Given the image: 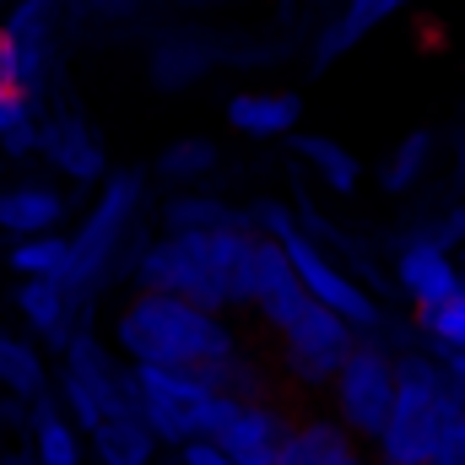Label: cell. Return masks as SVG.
I'll list each match as a JSON object with an SVG mask.
<instances>
[{"instance_id": "obj_1", "label": "cell", "mask_w": 465, "mask_h": 465, "mask_svg": "<svg viewBox=\"0 0 465 465\" xmlns=\"http://www.w3.org/2000/svg\"><path fill=\"white\" fill-rule=\"evenodd\" d=\"M254 228L223 232H152L130 249L124 282L146 292H179L223 314H249V260Z\"/></svg>"}, {"instance_id": "obj_2", "label": "cell", "mask_w": 465, "mask_h": 465, "mask_svg": "<svg viewBox=\"0 0 465 465\" xmlns=\"http://www.w3.org/2000/svg\"><path fill=\"white\" fill-rule=\"evenodd\" d=\"M109 341L130 362H168V368H217L223 357L243 347L238 314L206 309L179 292H146L130 287L109 320Z\"/></svg>"}, {"instance_id": "obj_3", "label": "cell", "mask_w": 465, "mask_h": 465, "mask_svg": "<svg viewBox=\"0 0 465 465\" xmlns=\"http://www.w3.org/2000/svg\"><path fill=\"white\" fill-rule=\"evenodd\" d=\"M141 212H146V173L141 168H114L93 190L82 223L71 228V271H65V287L82 298V309H93V298L109 287V276L130 265Z\"/></svg>"}, {"instance_id": "obj_4", "label": "cell", "mask_w": 465, "mask_h": 465, "mask_svg": "<svg viewBox=\"0 0 465 465\" xmlns=\"http://www.w3.org/2000/svg\"><path fill=\"white\" fill-rule=\"evenodd\" d=\"M135 411L163 439V450H184L190 439H217L232 411V395L212 384L206 368L135 362Z\"/></svg>"}, {"instance_id": "obj_5", "label": "cell", "mask_w": 465, "mask_h": 465, "mask_svg": "<svg viewBox=\"0 0 465 465\" xmlns=\"http://www.w3.org/2000/svg\"><path fill=\"white\" fill-rule=\"evenodd\" d=\"M357 341H362V331L351 325L347 314H336V309H325V303L309 298V309H303L282 336H271L265 347L276 357L282 390H287L298 406H320L325 390L336 384V373L347 368V357L357 351Z\"/></svg>"}, {"instance_id": "obj_6", "label": "cell", "mask_w": 465, "mask_h": 465, "mask_svg": "<svg viewBox=\"0 0 465 465\" xmlns=\"http://www.w3.org/2000/svg\"><path fill=\"white\" fill-rule=\"evenodd\" d=\"M395 401H401V347H390L384 336H362L336 384L325 390V406L351 439L373 444L395 417Z\"/></svg>"}, {"instance_id": "obj_7", "label": "cell", "mask_w": 465, "mask_h": 465, "mask_svg": "<svg viewBox=\"0 0 465 465\" xmlns=\"http://www.w3.org/2000/svg\"><path fill=\"white\" fill-rule=\"evenodd\" d=\"M65 0H11L0 16V33L16 60V87L49 98L60 76V33H65Z\"/></svg>"}, {"instance_id": "obj_8", "label": "cell", "mask_w": 465, "mask_h": 465, "mask_svg": "<svg viewBox=\"0 0 465 465\" xmlns=\"http://www.w3.org/2000/svg\"><path fill=\"white\" fill-rule=\"evenodd\" d=\"M303 309H309V287H303V276H298L287 243L260 232V238H254V260H249V314H243L249 331H254L260 341H271V336H282Z\"/></svg>"}, {"instance_id": "obj_9", "label": "cell", "mask_w": 465, "mask_h": 465, "mask_svg": "<svg viewBox=\"0 0 465 465\" xmlns=\"http://www.w3.org/2000/svg\"><path fill=\"white\" fill-rule=\"evenodd\" d=\"M38 163L49 168V179L71 184V190H98L114 168H109V146L104 135L87 124V114L76 104H54L44 109V146H38Z\"/></svg>"}, {"instance_id": "obj_10", "label": "cell", "mask_w": 465, "mask_h": 465, "mask_svg": "<svg viewBox=\"0 0 465 465\" xmlns=\"http://www.w3.org/2000/svg\"><path fill=\"white\" fill-rule=\"evenodd\" d=\"M223 65H238V38L206 33V27H163L146 44V82L157 93H184Z\"/></svg>"}, {"instance_id": "obj_11", "label": "cell", "mask_w": 465, "mask_h": 465, "mask_svg": "<svg viewBox=\"0 0 465 465\" xmlns=\"http://www.w3.org/2000/svg\"><path fill=\"white\" fill-rule=\"evenodd\" d=\"M298 417H303V406L287 390L282 395H265V401H232L228 422L217 428V444L238 465H282Z\"/></svg>"}, {"instance_id": "obj_12", "label": "cell", "mask_w": 465, "mask_h": 465, "mask_svg": "<svg viewBox=\"0 0 465 465\" xmlns=\"http://www.w3.org/2000/svg\"><path fill=\"white\" fill-rule=\"evenodd\" d=\"M390 287L411 303V309H428V303H444L460 292V254L422 238V232H406L390 254Z\"/></svg>"}, {"instance_id": "obj_13", "label": "cell", "mask_w": 465, "mask_h": 465, "mask_svg": "<svg viewBox=\"0 0 465 465\" xmlns=\"http://www.w3.org/2000/svg\"><path fill=\"white\" fill-rule=\"evenodd\" d=\"M11 303H16L22 331H33V336L54 351V357L71 347V336L87 325L82 298H76L65 282H54V276H22V282H16V292H11Z\"/></svg>"}, {"instance_id": "obj_14", "label": "cell", "mask_w": 465, "mask_h": 465, "mask_svg": "<svg viewBox=\"0 0 465 465\" xmlns=\"http://www.w3.org/2000/svg\"><path fill=\"white\" fill-rule=\"evenodd\" d=\"M223 119L238 141L276 146V141H292L303 130V98L292 87H238L223 104Z\"/></svg>"}, {"instance_id": "obj_15", "label": "cell", "mask_w": 465, "mask_h": 465, "mask_svg": "<svg viewBox=\"0 0 465 465\" xmlns=\"http://www.w3.org/2000/svg\"><path fill=\"white\" fill-rule=\"evenodd\" d=\"M71 184L60 179H11L0 184V232L5 238H33V232H60L71 217Z\"/></svg>"}, {"instance_id": "obj_16", "label": "cell", "mask_w": 465, "mask_h": 465, "mask_svg": "<svg viewBox=\"0 0 465 465\" xmlns=\"http://www.w3.org/2000/svg\"><path fill=\"white\" fill-rule=\"evenodd\" d=\"M417 0H341L336 5V16L314 33V44H309V71H331L341 54H351L368 33H379L384 22H395L401 11H411Z\"/></svg>"}, {"instance_id": "obj_17", "label": "cell", "mask_w": 465, "mask_h": 465, "mask_svg": "<svg viewBox=\"0 0 465 465\" xmlns=\"http://www.w3.org/2000/svg\"><path fill=\"white\" fill-rule=\"evenodd\" d=\"M27 455L38 465H87L93 455L87 428L60 406V395H44L27 406Z\"/></svg>"}, {"instance_id": "obj_18", "label": "cell", "mask_w": 465, "mask_h": 465, "mask_svg": "<svg viewBox=\"0 0 465 465\" xmlns=\"http://www.w3.org/2000/svg\"><path fill=\"white\" fill-rule=\"evenodd\" d=\"M157 232H223V228H249V206H232L223 195H212L206 184L195 190H168L157 201Z\"/></svg>"}, {"instance_id": "obj_19", "label": "cell", "mask_w": 465, "mask_h": 465, "mask_svg": "<svg viewBox=\"0 0 465 465\" xmlns=\"http://www.w3.org/2000/svg\"><path fill=\"white\" fill-rule=\"evenodd\" d=\"M0 390L22 406L54 395V368H49V351L33 331H0Z\"/></svg>"}, {"instance_id": "obj_20", "label": "cell", "mask_w": 465, "mask_h": 465, "mask_svg": "<svg viewBox=\"0 0 465 465\" xmlns=\"http://www.w3.org/2000/svg\"><path fill=\"white\" fill-rule=\"evenodd\" d=\"M287 146H292L298 168H303L320 190H331V195H357V190H362V163H357V152H351L347 141H336V135H325V130H298Z\"/></svg>"}, {"instance_id": "obj_21", "label": "cell", "mask_w": 465, "mask_h": 465, "mask_svg": "<svg viewBox=\"0 0 465 465\" xmlns=\"http://www.w3.org/2000/svg\"><path fill=\"white\" fill-rule=\"evenodd\" d=\"M357 450H362V439H351L347 428L336 422L331 406H303V417H298V428L287 439L282 465H341Z\"/></svg>"}, {"instance_id": "obj_22", "label": "cell", "mask_w": 465, "mask_h": 465, "mask_svg": "<svg viewBox=\"0 0 465 465\" xmlns=\"http://www.w3.org/2000/svg\"><path fill=\"white\" fill-rule=\"evenodd\" d=\"M212 384L232 395V401H265V395H282V373H276V357L265 341H243V347L223 357L217 368H206Z\"/></svg>"}, {"instance_id": "obj_23", "label": "cell", "mask_w": 465, "mask_h": 465, "mask_svg": "<svg viewBox=\"0 0 465 465\" xmlns=\"http://www.w3.org/2000/svg\"><path fill=\"white\" fill-rule=\"evenodd\" d=\"M87 444H93V465H157L163 455V439L146 428V417H135V411H124V417H104L93 433H87Z\"/></svg>"}, {"instance_id": "obj_24", "label": "cell", "mask_w": 465, "mask_h": 465, "mask_svg": "<svg viewBox=\"0 0 465 465\" xmlns=\"http://www.w3.org/2000/svg\"><path fill=\"white\" fill-rule=\"evenodd\" d=\"M44 109L49 98L27 93V87H5L0 93V157L5 163H33L44 146Z\"/></svg>"}, {"instance_id": "obj_25", "label": "cell", "mask_w": 465, "mask_h": 465, "mask_svg": "<svg viewBox=\"0 0 465 465\" xmlns=\"http://www.w3.org/2000/svg\"><path fill=\"white\" fill-rule=\"evenodd\" d=\"M223 168V146L212 135H173L157 157H152V179L168 190H195Z\"/></svg>"}, {"instance_id": "obj_26", "label": "cell", "mask_w": 465, "mask_h": 465, "mask_svg": "<svg viewBox=\"0 0 465 465\" xmlns=\"http://www.w3.org/2000/svg\"><path fill=\"white\" fill-rule=\"evenodd\" d=\"M433 163H439V135L433 130H406L379 163V190L384 195H411L433 173Z\"/></svg>"}, {"instance_id": "obj_27", "label": "cell", "mask_w": 465, "mask_h": 465, "mask_svg": "<svg viewBox=\"0 0 465 465\" xmlns=\"http://www.w3.org/2000/svg\"><path fill=\"white\" fill-rule=\"evenodd\" d=\"M5 271L22 282V276H54L65 282L71 271V232H33V238H11L5 249Z\"/></svg>"}, {"instance_id": "obj_28", "label": "cell", "mask_w": 465, "mask_h": 465, "mask_svg": "<svg viewBox=\"0 0 465 465\" xmlns=\"http://www.w3.org/2000/svg\"><path fill=\"white\" fill-rule=\"evenodd\" d=\"M411 341L433 347L439 357L465 351V292L444 298V303H428V309H411Z\"/></svg>"}, {"instance_id": "obj_29", "label": "cell", "mask_w": 465, "mask_h": 465, "mask_svg": "<svg viewBox=\"0 0 465 465\" xmlns=\"http://www.w3.org/2000/svg\"><path fill=\"white\" fill-rule=\"evenodd\" d=\"M54 395H60V406H65V411H71V417H76L87 433H93V428L109 417V411H104V401H98V395H93V390H87L76 373H65V368L54 373Z\"/></svg>"}, {"instance_id": "obj_30", "label": "cell", "mask_w": 465, "mask_h": 465, "mask_svg": "<svg viewBox=\"0 0 465 465\" xmlns=\"http://www.w3.org/2000/svg\"><path fill=\"white\" fill-rule=\"evenodd\" d=\"M141 5H146V0H65V11H71V16H82V22H104V27L135 22V16H141Z\"/></svg>"}, {"instance_id": "obj_31", "label": "cell", "mask_w": 465, "mask_h": 465, "mask_svg": "<svg viewBox=\"0 0 465 465\" xmlns=\"http://www.w3.org/2000/svg\"><path fill=\"white\" fill-rule=\"evenodd\" d=\"M249 228L265 232V238H287V232L298 228V206H287V201L265 195V201H254V206H249Z\"/></svg>"}, {"instance_id": "obj_32", "label": "cell", "mask_w": 465, "mask_h": 465, "mask_svg": "<svg viewBox=\"0 0 465 465\" xmlns=\"http://www.w3.org/2000/svg\"><path fill=\"white\" fill-rule=\"evenodd\" d=\"M411 232H422V238H433V243H444V249L460 254L465 249V206H444L433 223H422V228H411Z\"/></svg>"}, {"instance_id": "obj_33", "label": "cell", "mask_w": 465, "mask_h": 465, "mask_svg": "<svg viewBox=\"0 0 465 465\" xmlns=\"http://www.w3.org/2000/svg\"><path fill=\"white\" fill-rule=\"evenodd\" d=\"M179 455H184V465H238V460L228 455V450L217 444V439H190V444H184Z\"/></svg>"}, {"instance_id": "obj_34", "label": "cell", "mask_w": 465, "mask_h": 465, "mask_svg": "<svg viewBox=\"0 0 465 465\" xmlns=\"http://www.w3.org/2000/svg\"><path fill=\"white\" fill-rule=\"evenodd\" d=\"M433 465H465V411L450 422V433H444V444H439Z\"/></svg>"}, {"instance_id": "obj_35", "label": "cell", "mask_w": 465, "mask_h": 465, "mask_svg": "<svg viewBox=\"0 0 465 465\" xmlns=\"http://www.w3.org/2000/svg\"><path fill=\"white\" fill-rule=\"evenodd\" d=\"M11 422H27V406H22V401H11V395L0 390V433H5Z\"/></svg>"}, {"instance_id": "obj_36", "label": "cell", "mask_w": 465, "mask_h": 465, "mask_svg": "<svg viewBox=\"0 0 465 465\" xmlns=\"http://www.w3.org/2000/svg\"><path fill=\"white\" fill-rule=\"evenodd\" d=\"M5 87H16V60H11V44H5V33H0V93Z\"/></svg>"}, {"instance_id": "obj_37", "label": "cell", "mask_w": 465, "mask_h": 465, "mask_svg": "<svg viewBox=\"0 0 465 465\" xmlns=\"http://www.w3.org/2000/svg\"><path fill=\"white\" fill-rule=\"evenodd\" d=\"M0 465H38V460L27 455V444H22V450H11V444H0Z\"/></svg>"}, {"instance_id": "obj_38", "label": "cell", "mask_w": 465, "mask_h": 465, "mask_svg": "<svg viewBox=\"0 0 465 465\" xmlns=\"http://www.w3.org/2000/svg\"><path fill=\"white\" fill-rule=\"evenodd\" d=\"M179 11H217V5H228V0H173Z\"/></svg>"}, {"instance_id": "obj_39", "label": "cell", "mask_w": 465, "mask_h": 465, "mask_svg": "<svg viewBox=\"0 0 465 465\" xmlns=\"http://www.w3.org/2000/svg\"><path fill=\"white\" fill-rule=\"evenodd\" d=\"M444 362H450V373L460 379V390H465V351H455V357H444Z\"/></svg>"}, {"instance_id": "obj_40", "label": "cell", "mask_w": 465, "mask_h": 465, "mask_svg": "<svg viewBox=\"0 0 465 465\" xmlns=\"http://www.w3.org/2000/svg\"><path fill=\"white\" fill-rule=\"evenodd\" d=\"M157 465H184V455H179V450H168V455H157Z\"/></svg>"}, {"instance_id": "obj_41", "label": "cell", "mask_w": 465, "mask_h": 465, "mask_svg": "<svg viewBox=\"0 0 465 465\" xmlns=\"http://www.w3.org/2000/svg\"><path fill=\"white\" fill-rule=\"evenodd\" d=\"M460 292H465V249H460Z\"/></svg>"}, {"instance_id": "obj_42", "label": "cell", "mask_w": 465, "mask_h": 465, "mask_svg": "<svg viewBox=\"0 0 465 465\" xmlns=\"http://www.w3.org/2000/svg\"><path fill=\"white\" fill-rule=\"evenodd\" d=\"M5 5H11V0H0V16H5Z\"/></svg>"}]
</instances>
